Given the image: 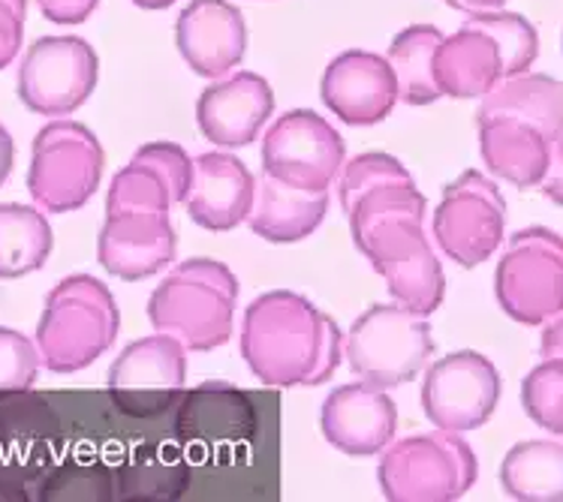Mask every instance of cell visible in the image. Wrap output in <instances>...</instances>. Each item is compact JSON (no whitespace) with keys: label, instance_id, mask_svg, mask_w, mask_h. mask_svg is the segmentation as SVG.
Segmentation results:
<instances>
[{"label":"cell","instance_id":"cell-20","mask_svg":"<svg viewBox=\"0 0 563 502\" xmlns=\"http://www.w3.org/2000/svg\"><path fill=\"white\" fill-rule=\"evenodd\" d=\"M504 79V52L488 31L464 22L455 34H443L434 52V81L443 97L483 100L485 93Z\"/></svg>","mask_w":563,"mask_h":502},{"label":"cell","instance_id":"cell-27","mask_svg":"<svg viewBox=\"0 0 563 502\" xmlns=\"http://www.w3.org/2000/svg\"><path fill=\"white\" fill-rule=\"evenodd\" d=\"M440 40H443V31L434 24H410L391 36L386 57L395 69L401 103L431 105L443 97L434 81V52Z\"/></svg>","mask_w":563,"mask_h":502},{"label":"cell","instance_id":"cell-38","mask_svg":"<svg viewBox=\"0 0 563 502\" xmlns=\"http://www.w3.org/2000/svg\"><path fill=\"white\" fill-rule=\"evenodd\" d=\"M449 10H459L464 15H476V12H492L504 10L506 0H443Z\"/></svg>","mask_w":563,"mask_h":502},{"label":"cell","instance_id":"cell-3","mask_svg":"<svg viewBox=\"0 0 563 502\" xmlns=\"http://www.w3.org/2000/svg\"><path fill=\"white\" fill-rule=\"evenodd\" d=\"M118 328L121 313L112 289L91 275H69L46 295L34 341L48 373L69 377L109 353Z\"/></svg>","mask_w":563,"mask_h":502},{"label":"cell","instance_id":"cell-11","mask_svg":"<svg viewBox=\"0 0 563 502\" xmlns=\"http://www.w3.org/2000/svg\"><path fill=\"white\" fill-rule=\"evenodd\" d=\"M500 391L504 382L495 361L483 353L459 349L428 367L419 403L428 422L440 431L471 434L495 415Z\"/></svg>","mask_w":563,"mask_h":502},{"label":"cell","instance_id":"cell-29","mask_svg":"<svg viewBox=\"0 0 563 502\" xmlns=\"http://www.w3.org/2000/svg\"><path fill=\"white\" fill-rule=\"evenodd\" d=\"M467 22H473L476 27H483V31L495 36L497 46L504 52L506 79L518 76V72H528L533 67V60L540 55V34H537V27L521 12H476V15H467Z\"/></svg>","mask_w":563,"mask_h":502},{"label":"cell","instance_id":"cell-5","mask_svg":"<svg viewBox=\"0 0 563 502\" xmlns=\"http://www.w3.org/2000/svg\"><path fill=\"white\" fill-rule=\"evenodd\" d=\"M434 349L428 316H416L401 304H371L344 337L350 370L386 391L413 382Z\"/></svg>","mask_w":563,"mask_h":502},{"label":"cell","instance_id":"cell-2","mask_svg":"<svg viewBox=\"0 0 563 502\" xmlns=\"http://www.w3.org/2000/svg\"><path fill=\"white\" fill-rule=\"evenodd\" d=\"M239 304V277L218 259L175 265L148 298V320L157 332L175 334L190 353H214L230 343Z\"/></svg>","mask_w":563,"mask_h":502},{"label":"cell","instance_id":"cell-14","mask_svg":"<svg viewBox=\"0 0 563 502\" xmlns=\"http://www.w3.org/2000/svg\"><path fill=\"white\" fill-rule=\"evenodd\" d=\"M196 178V157L178 142H148L115 171L106 193V211H173L185 205Z\"/></svg>","mask_w":563,"mask_h":502},{"label":"cell","instance_id":"cell-39","mask_svg":"<svg viewBox=\"0 0 563 502\" xmlns=\"http://www.w3.org/2000/svg\"><path fill=\"white\" fill-rule=\"evenodd\" d=\"M130 3H136L139 10H169L178 0H130Z\"/></svg>","mask_w":563,"mask_h":502},{"label":"cell","instance_id":"cell-33","mask_svg":"<svg viewBox=\"0 0 563 502\" xmlns=\"http://www.w3.org/2000/svg\"><path fill=\"white\" fill-rule=\"evenodd\" d=\"M27 0H0V69H7L22 52Z\"/></svg>","mask_w":563,"mask_h":502},{"label":"cell","instance_id":"cell-8","mask_svg":"<svg viewBox=\"0 0 563 502\" xmlns=\"http://www.w3.org/2000/svg\"><path fill=\"white\" fill-rule=\"evenodd\" d=\"M431 232L443 256L461 268L488 263L506 235V199L495 178L467 169L449 181L434 205Z\"/></svg>","mask_w":563,"mask_h":502},{"label":"cell","instance_id":"cell-36","mask_svg":"<svg viewBox=\"0 0 563 502\" xmlns=\"http://www.w3.org/2000/svg\"><path fill=\"white\" fill-rule=\"evenodd\" d=\"M540 355L542 358H563V313L542 325Z\"/></svg>","mask_w":563,"mask_h":502},{"label":"cell","instance_id":"cell-35","mask_svg":"<svg viewBox=\"0 0 563 502\" xmlns=\"http://www.w3.org/2000/svg\"><path fill=\"white\" fill-rule=\"evenodd\" d=\"M540 190L549 202L563 208V138L554 142L552 163H549V171H545V178H542Z\"/></svg>","mask_w":563,"mask_h":502},{"label":"cell","instance_id":"cell-30","mask_svg":"<svg viewBox=\"0 0 563 502\" xmlns=\"http://www.w3.org/2000/svg\"><path fill=\"white\" fill-rule=\"evenodd\" d=\"M386 183H413V175L398 157H391L386 150H365V154H356L353 160H346L338 175V199H341L344 214L362 196L377 187H386Z\"/></svg>","mask_w":563,"mask_h":502},{"label":"cell","instance_id":"cell-19","mask_svg":"<svg viewBox=\"0 0 563 502\" xmlns=\"http://www.w3.org/2000/svg\"><path fill=\"white\" fill-rule=\"evenodd\" d=\"M256 205V178L232 150H206L196 157V178L187 196V217L208 232H232Z\"/></svg>","mask_w":563,"mask_h":502},{"label":"cell","instance_id":"cell-13","mask_svg":"<svg viewBox=\"0 0 563 502\" xmlns=\"http://www.w3.org/2000/svg\"><path fill=\"white\" fill-rule=\"evenodd\" d=\"M322 105L350 126H374L401 103L389 57L368 48H346L329 60L320 79Z\"/></svg>","mask_w":563,"mask_h":502},{"label":"cell","instance_id":"cell-9","mask_svg":"<svg viewBox=\"0 0 563 502\" xmlns=\"http://www.w3.org/2000/svg\"><path fill=\"white\" fill-rule=\"evenodd\" d=\"M263 175L292 190L329 193L346 163L344 136L320 112L289 109L265 130Z\"/></svg>","mask_w":563,"mask_h":502},{"label":"cell","instance_id":"cell-23","mask_svg":"<svg viewBox=\"0 0 563 502\" xmlns=\"http://www.w3.org/2000/svg\"><path fill=\"white\" fill-rule=\"evenodd\" d=\"M325 214H329V193L292 190L287 183L263 175L247 226L256 238L268 244H296L311 238Z\"/></svg>","mask_w":563,"mask_h":502},{"label":"cell","instance_id":"cell-25","mask_svg":"<svg viewBox=\"0 0 563 502\" xmlns=\"http://www.w3.org/2000/svg\"><path fill=\"white\" fill-rule=\"evenodd\" d=\"M500 488L516 502H563V443H516L500 464Z\"/></svg>","mask_w":563,"mask_h":502},{"label":"cell","instance_id":"cell-16","mask_svg":"<svg viewBox=\"0 0 563 502\" xmlns=\"http://www.w3.org/2000/svg\"><path fill=\"white\" fill-rule=\"evenodd\" d=\"M178 235L166 211H106L97 259L106 275L136 283L161 275L175 259Z\"/></svg>","mask_w":563,"mask_h":502},{"label":"cell","instance_id":"cell-37","mask_svg":"<svg viewBox=\"0 0 563 502\" xmlns=\"http://www.w3.org/2000/svg\"><path fill=\"white\" fill-rule=\"evenodd\" d=\"M12 166H15V142H12L10 130L0 124V187L10 181Z\"/></svg>","mask_w":563,"mask_h":502},{"label":"cell","instance_id":"cell-10","mask_svg":"<svg viewBox=\"0 0 563 502\" xmlns=\"http://www.w3.org/2000/svg\"><path fill=\"white\" fill-rule=\"evenodd\" d=\"M100 57L81 36H40L19 64L15 91L34 114L67 118L91 100Z\"/></svg>","mask_w":563,"mask_h":502},{"label":"cell","instance_id":"cell-15","mask_svg":"<svg viewBox=\"0 0 563 502\" xmlns=\"http://www.w3.org/2000/svg\"><path fill=\"white\" fill-rule=\"evenodd\" d=\"M275 112V91L265 76L253 69H235L214 79L196 100L199 133L218 148H247L263 136L268 118Z\"/></svg>","mask_w":563,"mask_h":502},{"label":"cell","instance_id":"cell-6","mask_svg":"<svg viewBox=\"0 0 563 502\" xmlns=\"http://www.w3.org/2000/svg\"><path fill=\"white\" fill-rule=\"evenodd\" d=\"M106 150L91 126L55 118L34 136L27 193L48 214H69L91 202L103 181Z\"/></svg>","mask_w":563,"mask_h":502},{"label":"cell","instance_id":"cell-34","mask_svg":"<svg viewBox=\"0 0 563 502\" xmlns=\"http://www.w3.org/2000/svg\"><path fill=\"white\" fill-rule=\"evenodd\" d=\"M36 7L52 24H81L91 19L100 0H36Z\"/></svg>","mask_w":563,"mask_h":502},{"label":"cell","instance_id":"cell-24","mask_svg":"<svg viewBox=\"0 0 563 502\" xmlns=\"http://www.w3.org/2000/svg\"><path fill=\"white\" fill-rule=\"evenodd\" d=\"M495 114L540 126L545 136L558 142L563 138V81L530 69L497 81L483 97L476 118H495Z\"/></svg>","mask_w":563,"mask_h":502},{"label":"cell","instance_id":"cell-1","mask_svg":"<svg viewBox=\"0 0 563 502\" xmlns=\"http://www.w3.org/2000/svg\"><path fill=\"white\" fill-rule=\"evenodd\" d=\"M242 358L268 389L325 386L344 361V332L311 298L272 289L253 298L242 320Z\"/></svg>","mask_w":563,"mask_h":502},{"label":"cell","instance_id":"cell-31","mask_svg":"<svg viewBox=\"0 0 563 502\" xmlns=\"http://www.w3.org/2000/svg\"><path fill=\"white\" fill-rule=\"evenodd\" d=\"M528 419L552 436H563V358H542L521 382Z\"/></svg>","mask_w":563,"mask_h":502},{"label":"cell","instance_id":"cell-4","mask_svg":"<svg viewBox=\"0 0 563 502\" xmlns=\"http://www.w3.org/2000/svg\"><path fill=\"white\" fill-rule=\"evenodd\" d=\"M479 479V460L464 434H428L391 439L379 451L377 481L389 502H455Z\"/></svg>","mask_w":563,"mask_h":502},{"label":"cell","instance_id":"cell-22","mask_svg":"<svg viewBox=\"0 0 563 502\" xmlns=\"http://www.w3.org/2000/svg\"><path fill=\"white\" fill-rule=\"evenodd\" d=\"M187 349L175 334L154 332L126 343L109 367L106 386L121 403L145 394H166L187 386Z\"/></svg>","mask_w":563,"mask_h":502},{"label":"cell","instance_id":"cell-12","mask_svg":"<svg viewBox=\"0 0 563 502\" xmlns=\"http://www.w3.org/2000/svg\"><path fill=\"white\" fill-rule=\"evenodd\" d=\"M426 196L416 190V183H386L362 196L346 211L353 244L377 275L431 244L426 232Z\"/></svg>","mask_w":563,"mask_h":502},{"label":"cell","instance_id":"cell-21","mask_svg":"<svg viewBox=\"0 0 563 502\" xmlns=\"http://www.w3.org/2000/svg\"><path fill=\"white\" fill-rule=\"evenodd\" d=\"M476 130H479V154L485 169L518 190L540 187L554 148V142L540 126L495 114V118H476Z\"/></svg>","mask_w":563,"mask_h":502},{"label":"cell","instance_id":"cell-7","mask_svg":"<svg viewBox=\"0 0 563 502\" xmlns=\"http://www.w3.org/2000/svg\"><path fill=\"white\" fill-rule=\"evenodd\" d=\"M495 298L518 325L540 328L563 313V238L554 228H518L495 271Z\"/></svg>","mask_w":563,"mask_h":502},{"label":"cell","instance_id":"cell-28","mask_svg":"<svg viewBox=\"0 0 563 502\" xmlns=\"http://www.w3.org/2000/svg\"><path fill=\"white\" fill-rule=\"evenodd\" d=\"M379 277L386 280L391 301L416 313V316L438 313L443 298H446V275H443L440 256L431 244L410 259L391 265L389 271H383Z\"/></svg>","mask_w":563,"mask_h":502},{"label":"cell","instance_id":"cell-18","mask_svg":"<svg viewBox=\"0 0 563 502\" xmlns=\"http://www.w3.org/2000/svg\"><path fill=\"white\" fill-rule=\"evenodd\" d=\"M320 431L341 455L374 457L395 439L398 406L389 391L358 379L322 400Z\"/></svg>","mask_w":563,"mask_h":502},{"label":"cell","instance_id":"cell-32","mask_svg":"<svg viewBox=\"0 0 563 502\" xmlns=\"http://www.w3.org/2000/svg\"><path fill=\"white\" fill-rule=\"evenodd\" d=\"M40 346L27 334L0 325V391H27L40 379Z\"/></svg>","mask_w":563,"mask_h":502},{"label":"cell","instance_id":"cell-26","mask_svg":"<svg viewBox=\"0 0 563 502\" xmlns=\"http://www.w3.org/2000/svg\"><path fill=\"white\" fill-rule=\"evenodd\" d=\"M55 247L46 214L22 202H0V280L40 271Z\"/></svg>","mask_w":563,"mask_h":502},{"label":"cell","instance_id":"cell-17","mask_svg":"<svg viewBox=\"0 0 563 502\" xmlns=\"http://www.w3.org/2000/svg\"><path fill=\"white\" fill-rule=\"evenodd\" d=\"M175 48L196 76H230L247 52L244 12L230 0H190L175 19Z\"/></svg>","mask_w":563,"mask_h":502}]
</instances>
